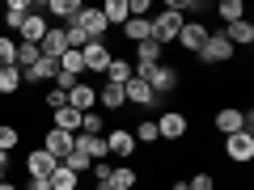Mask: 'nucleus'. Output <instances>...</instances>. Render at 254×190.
<instances>
[{
	"mask_svg": "<svg viewBox=\"0 0 254 190\" xmlns=\"http://www.w3.org/2000/svg\"><path fill=\"white\" fill-rule=\"evenodd\" d=\"M47 30H51V26H47V17H43V13H30V17L21 21V30H17V34H21L17 43H34V47H38V43L47 38Z\"/></svg>",
	"mask_w": 254,
	"mask_h": 190,
	"instance_id": "15",
	"label": "nucleus"
},
{
	"mask_svg": "<svg viewBox=\"0 0 254 190\" xmlns=\"http://www.w3.org/2000/svg\"><path fill=\"white\" fill-rule=\"evenodd\" d=\"M212 123H216V131L220 136H233V131H246V110H220L216 118H212Z\"/></svg>",
	"mask_w": 254,
	"mask_h": 190,
	"instance_id": "16",
	"label": "nucleus"
},
{
	"mask_svg": "<svg viewBox=\"0 0 254 190\" xmlns=\"http://www.w3.org/2000/svg\"><path fill=\"white\" fill-rule=\"evenodd\" d=\"M68 106H72L76 114H89V110L98 106V89H93V85H85V81H76L72 89H68Z\"/></svg>",
	"mask_w": 254,
	"mask_h": 190,
	"instance_id": "8",
	"label": "nucleus"
},
{
	"mask_svg": "<svg viewBox=\"0 0 254 190\" xmlns=\"http://www.w3.org/2000/svg\"><path fill=\"white\" fill-rule=\"evenodd\" d=\"M81 9H85L81 0H47V13H51V17H64L68 26L81 17Z\"/></svg>",
	"mask_w": 254,
	"mask_h": 190,
	"instance_id": "19",
	"label": "nucleus"
},
{
	"mask_svg": "<svg viewBox=\"0 0 254 190\" xmlns=\"http://www.w3.org/2000/svg\"><path fill=\"white\" fill-rule=\"evenodd\" d=\"M38 51H43L47 59H60V55L68 51V38H64V30H47V38L38 43Z\"/></svg>",
	"mask_w": 254,
	"mask_h": 190,
	"instance_id": "20",
	"label": "nucleus"
},
{
	"mask_svg": "<svg viewBox=\"0 0 254 190\" xmlns=\"http://www.w3.org/2000/svg\"><path fill=\"white\" fill-rule=\"evenodd\" d=\"M106 148H110V156H119V161H127V156L140 152L136 136H131V131H123V127H115V131L106 136Z\"/></svg>",
	"mask_w": 254,
	"mask_h": 190,
	"instance_id": "4",
	"label": "nucleus"
},
{
	"mask_svg": "<svg viewBox=\"0 0 254 190\" xmlns=\"http://www.w3.org/2000/svg\"><path fill=\"white\" fill-rule=\"evenodd\" d=\"M123 38L127 43H144L148 38V17H127L123 21Z\"/></svg>",
	"mask_w": 254,
	"mask_h": 190,
	"instance_id": "26",
	"label": "nucleus"
},
{
	"mask_svg": "<svg viewBox=\"0 0 254 190\" xmlns=\"http://www.w3.org/2000/svg\"><path fill=\"white\" fill-rule=\"evenodd\" d=\"M102 76H106V85H127L131 76H136V68H131L127 59H110V68H106Z\"/></svg>",
	"mask_w": 254,
	"mask_h": 190,
	"instance_id": "22",
	"label": "nucleus"
},
{
	"mask_svg": "<svg viewBox=\"0 0 254 190\" xmlns=\"http://www.w3.org/2000/svg\"><path fill=\"white\" fill-rule=\"evenodd\" d=\"M4 173H9V169H4V165H0V182H4Z\"/></svg>",
	"mask_w": 254,
	"mask_h": 190,
	"instance_id": "45",
	"label": "nucleus"
},
{
	"mask_svg": "<svg viewBox=\"0 0 254 190\" xmlns=\"http://www.w3.org/2000/svg\"><path fill=\"white\" fill-rule=\"evenodd\" d=\"M60 165H64V169H72L76 178H81V173H89V169H93V161H89V156H85V152H76V148H72V152H68V156H64Z\"/></svg>",
	"mask_w": 254,
	"mask_h": 190,
	"instance_id": "30",
	"label": "nucleus"
},
{
	"mask_svg": "<svg viewBox=\"0 0 254 190\" xmlns=\"http://www.w3.org/2000/svg\"><path fill=\"white\" fill-rule=\"evenodd\" d=\"M136 169H131V165H119V169H110V178H106V186L110 190H131V186H136Z\"/></svg>",
	"mask_w": 254,
	"mask_h": 190,
	"instance_id": "23",
	"label": "nucleus"
},
{
	"mask_svg": "<svg viewBox=\"0 0 254 190\" xmlns=\"http://www.w3.org/2000/svg\"><path fill=\"white\" fill-rule=\"evenodd\" d=\"M225 152L229 161H254V136H246V131H233V136H225Z\"/></svg>",
	"mask_w": 254,
	"mask_h": 190,
	"instance_id": "6",
	"label": "nucleus"
},
{
	"mask_svg": "<svg viewBox=\"0 0 254 190\" xmlns=\"http://www.w3.org/2000/svg\"><path fill=\"white\" fill-rule=\"evenodd\" d=\"M30 17V0H9V9L0 13V26H9V30H21V21Z\"/></svg>",
	"mask_w": 254,
	"mask_h": 190,
	"instance_id": "18",
	"label": "nucleus"
},
{
	"mask_svg": "<svg viewBox=\"0 0 254 190\" xmlns=\"http://www.w3.org/2000/svg\"><path fill=\"white\" fill-rule=\"evenodd\" d=\"M102 17H106V26H123L131 13H127V0H106L102 4Z\"/></svg>",
	"mask_w": 254,
	"mask_h": 190,
	"instance_id": "25",
	"label": "nucleus"
},
{
	"mask_svg": "<svg viewBox=\"0 0 254 190\" xmlns=\"http://www.w3.org/2000/svg\"><path fill=\"white\" fill-rule=\"evenodd\" d=\"M161 51H165V47H161V43H153V38L136 43V63H131V68H136V72H148V68H157V63H161Z\"/></svg>",
	"mask_w": 254,
	"mask_h": 190,
	"instance_id": "11",
	"label": "nucleus"
},
{
	"mask_svg": "<svg viewBox=\"0 0 254 190\" xmlns=\"http://www.w3.org/2000/svg\"><path fill=\"white\" fill-rule=\"evenodd\" d=\"M55 156L47 152V148H30V156H26V169H30V178H51L55 173Z\"/></svg>",
	"mask_w": 254,
	"mask_h": 190,
	"instance_id": "12",
	"label": "nucleus"
},
{
	"mask_svg": "<svg viewBox=\"0 0 254 190\" xmlns=\"http://www.w3.org/2000/svg\"><path fill=\"white\" fill-rule=\"evenodd\" d=\"M199 59H203V63H225V59H233V43H229L225 34H208Z\"/></svg>",
	"mask_w": 254,
	"mask_h": 190,
	"instance_id": "5",
	"label": "nucleus"
},
{
	"mask_svg": "<svg viewBox=\"0 0 254 190\" xmlns=\"http://www.w3.org/2000/svg\"><path fill=\"white\" fill-rule=\"evenodd\" d=\"M225 38L233 43V51H237V47H250V43H254V26L242 17V21H233V26L225 30Z\"/></svg>",
	"mask_w": 254,
	"mask_h": 190,
	"instance_id": "21",
	"label": "nucleus"
},
{
	"mask_svg": "<svg viewBox=\"0 0 254 190\" xmlns=\"http://www.w3.org/2000/svg\"><path fill=\"white\" fill-rule=\"evenodd\" d=\"M216 13H220V21H225V26H233V21L246 17V4H242V0H220Z\"/></svg>",
	"mask_w": 254,
	"mask_h": 190,
	"instance_id": "29",
	"label": "nucleus"
},
{
	"mask_svg": "<svg viewBox=\"0 0 254 190\" xmlns=\"http://www.w3.org/2000/svg\"><path fill=\"white\" fill-rule=\"evenodd\" d=\"M21 89V72L17 68H0V93H17Z\"/></svg>",
	"mask_w": 254,
	"mask_h": 190,
	"instance_id": "35",
	"label": "nucleus"
},
{
	"mask_svg": "<svg viewBox=\"0 0 254 190\" xmlns=\"http://www.w3.org/2000/svg\"><path fill=\"white\" fill-rule=\"evenodd\" d=\"M76 152H85L89 161H106V156H110L106 136H76Z\"/></svg>",
	"mask_w": 254,
	"mask_h": 190,
	"instance_id": "17",
	"label": "nucleus"
},
{
	"mask_svg": "<svg viewBox=\"0 0 254 190\" xmlns=\"http://www.w3.org/2000/svg\"><path fill=\"white\" fill-rule=\"evenodd\" d=\"M187 26V21H182V9L178 4H165V13H157V17H148V38H153V43H161V47H170V43H178V30Z\"/></svg>",
	"mask_w": 254,
	"mask_h": 190,
	"instance_id": "1",
	"label": "nucleus"
},
{
	"mask_svg": "<svg viewBox=\"0 0 254 190\" xmlns=\"http://www.w3.org/2000/svg\"><path fill=\"white\" fill-rule=\"evenodd\" d=\"M136 76H144L148 89H153L157 97H161V93H174V89H178V81H182L178 68H165V63H157V68H148V72H136Z\"/></svg>",
	"mask_w": 254,
	"mask_h": 190,
	"instance_id": "2",
	"label": "nucleus"
},
{
	"mask_svg": "<svg viewBox=\"0 0 254 190\" xmlns=\"http://www.w3.org/2000/svg\"><path fill=\"white\" fill-rule=\"evenodd\" d=\"M98 190H110V186H98Z\"/></svg>",
	"mask_w": 254,
	"mask_h": 190,
	"instance_id": "46",
	"label": "nucleus"
},
{
	"mask_svg": "<svg viewBox=\"0 0 254 190\" xmlns=\"http://www.w3.org/2000/svg\"><path fill=\"white\" fill-rule=\"evenodd\" d=\"M64 38H68V51H81V47L89 43V34H85L81 26H68V30H64Z\"/></svg>",
	"mask_w": 254,
	"mask_h": 190,
	"instance_id": "38",
	"label": "nucleus"
},
{
	"mask_svg": "<svg viewBox=\"0 0 254 190\" xmlns=\"http://www.w3.org/2000/svg\"><path fill=\"white\" fill-rule=\"evenodd\" d=\"M13 59H17V43L9 34H0V68H13Z\"/></svg>",
	"mask_w": 254,
	"mask_h": 190,
	"instance_id": "36",
	"label": "nucleus"
},
{
	"mask_svg": "<svg viewBox=\"0 0 254 190\" xmlns=\"http://www.w3.org/2000/svg\"><path fill=\"white\" fill-rule=\"evenodd\" d=\"M98 101L106 110H119V106H127V97H123V85H102L98 89Z\"/></svg>",
	"mask_w": 254,
	"mask_h": 190,
	"instance_id": "27",
	"label": "nucleus"
},
{
	"mask_svg": "<svg viewBox=\"0 0 254 190\" xmlns=\"http://www.w3.org/2000/svg\"><path fill=\"white\" fill-rule=\"evenodd\" d=\"M60 72H68V76H81V72H85V59H81V51H64V55H60Z\"/></svg>",
	"mask_w": 254,
	"mask_h": 190,
	"instance_id": "32",
	"label": "nucleus"
},
{
	"mask_svg": "<svg viewBox=\"0 0 254 190\" xmlns=\"http://www.w3.org/2000/svg\"><path fill=\"white\" fill-rule=\"evenodd\" d=\"M81 59H85V72H106L115 55H110V47L98 38V43H85L81 47Z\"/></svg>",
	"mask_w": 254,
	"mask_h": 190,
	"instance_id": "3",
	"label": "nucleus"
},
{
	"mask_svg": "<svg viewBox=\"0 0 254 190\" xmlns=\"http://www.w3.org/2000/svg\"><path fill=\"white\" fill-rule=\"evenodd\" d=\"M43 148L55 156V161H64V156L76 148V136H68V131H55V127H51V131L43 136Z\"/></svg>",
	"mask_w": 254,
	"mask_h": 190,
	"instance_id": "10",
	"label": "nucleus"
},
{
	"mask_svg": "<svg viewBox=\"0 0 254 190\" xmlns=\"http://www.w3.org/2000/svg\"><path fill=\"white\" fill-rule=\"evenodd\" d=\"M47 182H51V190H76V173L64 169V165H55V173H51Z\"/></svg>",
	"mask_w": 254,
	"mask_h": 190,
	"instance_id": "31",
	"label": "nucleus"
},
{
	"mask_svg": "<svg viewBox=\"0 0 254 190\" xmlns=\"http://www.w3.org/2000/svg\"><path fill=\"white\" fill-rule=\"evenodd\" d=\"M72 26H81L85 34H89V43H98V38L110 30V26H106V17H102V9H81V17H76Z\"/></svg>",
	"mask_w": 254,
	"mask_h": 190,
	"instance_id": "13",
	"label": "nucleus"
},
{
	"mask_svg": "<svg viewBox=\"0 0 254 190\" xmlns=\"http://www.w3.org/2000/svg\"><path fill=\"white\" fill-rule=\"evenodd\" d=\"M43 97H47V106H51V110H64V106H68V93L55 89V85H51V89H43Z\"/></svg>",
	"mask_w": 254,
	"mask_h": 190,
	"instance_id": "39",
	"label": "nucleus"
},
{
	"mask_svg": "<svg viewBox=\"0 0 254 190\" xmlns=\"http://www.w3.org/2000/svg\"><path fill=\"white\" fill-rule=\"evenodd\" d=\"M127 13L131 17H148V0H127Z\"/></svg>",
	"mask_w": 254,
	"mask_h": 190,
	"instance_id": "41",
	"label": "nucleus"
},
{
	"mask_svg": "<svg viewBox=\"0 0 254 190\" xmlns=\"http://www.w3.org/2000/svg\"><path fill=\"white\" fill-rule=\"evenodd\" d=\"M187 190H216V178H212V173H195V178L187 182Z\"/></svg>",
	"mask_w": 254,
	"mask_h": 190,
	"instance_id": "40",
	"label": "nucleus"
},
{
	"mask_svg": "<svg viewBox=\"0 0 254 190\" xmlns=\"http://www.w3.org/2000/svg\"><path fill=\"white\" fill-rule=\"evenodd\" d=\"M123 97L131 101V106H140V110H144V106H153V101H157V93L148 89V81H144V76H131V81L123 85Z\"/></svg>",
	"mask_w": 254,
	"mask_h": 190,
	"instance_id": "9",
	"label": "nucleus"
},
{
	"mask_svg": "<svg viewBox=\"0 0 254 190\" xmlns=\"http://www.w3.org/2000/svg\"><path fill=\"white\" fill-rule=\"evenodd\" d=\"M17 127H9V123H0V152H13V148H17Z\"/></svg>",
	"mask_w": 254,
	"mask_h": 190,
	"instance_id": "37",
	"label": "nucleus"
},
{
	"mask_svg": "<svg viewBox=\"0 0 254 190\" xmlns=\"http://www.w3.org/2000/svg\"><path fill=\"white\" fill-rule=\"evenodd\" d=\"M203 43H208V26H199V21H187V26L178 30V47H187V51L199 55Z\"/></svg>",
	"mask_w": 254,
	"mask_h": 190,
	"instance_id": "14",
	"label": "nucleus"
},
{
	"mask_svg": "<svg viewBox=\"0 0 254 190\" xmlns=\"http://www.w3.org/2000/svg\"><path fill=\"white\" fill-rule=\"evenodd\" d=\"M0 190H17V186H13V182H0Z\"/></svg>",
	"mask_w": 254,
	"mask_h": 190,
	"instance_id": "43",
	"label": "nucleus"
},
{
	"mask_svg": "<svg viewBox=\"0 0 254 190\" xmlns=\"http://www.w3.org/2000/svg\"><path fill=\"white\" fill-rule=\"evenodd\" d=\"M187 114H178V110H165V114L161 118H157V136H161V140H182V136H187Z\"/></svg>",
	"mask_w": 254,
	"mask_h": 190,
	"instance_id": "7",
	"label": "nucleus"
},
{
	"mask_svg": "<svg viewBox=\"0 0 254 190\" xmlns=\"http://www.w3.org/2000/svg\"><path fill=\"white\" fill-rule=\"evenodd\" d=\"M38 55H43V51H38L34 43H17V59H13V68L26 72V68H34V63H38Z\"/></svg>",
	"mask_w": 254,
	"mask_h": 190,
	"instance_id": "28",
	"label": "nucleus"
},
{
	"mask_svg": "<svg viewBox=\"0 0 254 190\" xmlns=\"http://www.w3.org/2000/svg\"><path fill=\"white\" fill-rule=\"evenodd\" d=\"M30 190H51V182L47 178H30Z\"/></svg>",
	"mask_w": 254,
	"mask_h": 190,
	"instance_id": "42",
	"label": "nucleus"
},
{
	"mask_svg": "<svg viewBox=\"0 0 254 190\" xmlns=\"http://www.w3.org/2000/svg\"><path fill=\"white\" fill-rule=\"evenodd\" d=\"M102 131H106V118L102 114H81V131H76V136H102Z\"/></svg>",
	"mask_w": 254,
	"mask_h": 190,
	"instance_id": "33",
	"label": "nucleus"
},
{
	"mask_svg": "<svg viewBox=\"0 0 254 190\" xmlns=\"http://www.w3.org/2000/svg\"><path fill=\"white\" fill-rule=\"evenodd\" d=\"M55 131H68V136H76V131H81V114H76L72 106H64V110H55Z\"/></svg>",
	"mask_w": 254,
	"mask_h": 190,
	"instance_id": "24",
	"label": "nucleus"
},
{
	"mask_svg": "<svg viewBox=\"0 0 254 190\" xmlns=\"http://www.w3.org/2000/svg\"><path fill=\"white\" fill-rule=\"evenodd\" d=\"M131 136H136V144H140V148H144V144H157V140H161V136H157V118H144V123H140Z\"/></svg>",
	"mask_w": 254,
	"mask_h": 190,
	"instance_id": "34",
	"label": "nucleus"
},
{
	"mask_svg": "<svg viewBox=\"0 0 254 190\" xmlns=\"http://www.w3.org/2000/svg\"><path fill=\"white\" fill-rule=\"evenodd\" d=\"M170 190H187V182H174V186H170Z\"/></svg>",
	"mask_w": 254,
	"mask_h": 190,
	"instance_id": "44",
	"label": "nucleus"
}]
</instances>
